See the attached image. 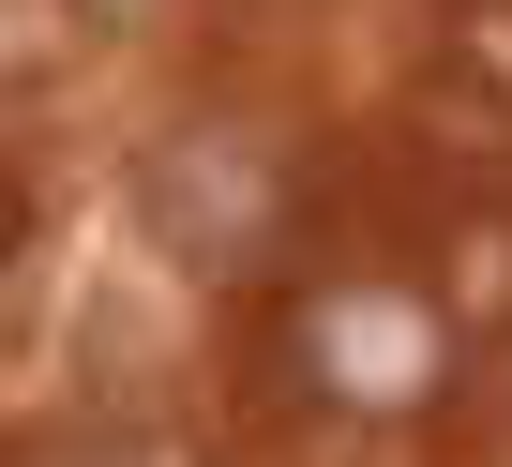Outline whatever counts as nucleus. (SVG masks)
<instances>
[{
    "mask_svg": "<svg viewBox=\"0 0 512 467\" xmlns=\"http://www.w3.org/2000/svg\"><path fill=\"white\" fill-rule=\"evenodd\" d=\"M256 211H272V181L226 166V151H166V166H151V226H166V242L241 257V242H256Z\"/></svg>",
    "mask_w": 512,
    "mask_h": 467,
    "instance_id": "f03ea898",
    "label": "nucleus"
},
{
    "mask_svg": "<svg viewBox=\"0 0 512 467\" xmlns=\"http://www.w3.org/2000/svg\"><path fill=\"white\" fill-rule=\"evenodd\" d=\"M302 347H317L332 392H362V407H407V392H437V362H452L437 302H407V287H332V302L302 317Z\"/></svg>",
    "mask_w": 512,
    "mask_h": 467,
    "instance_id": "f257e3e1",
    "label": "nucleus"
}]
</instances>
